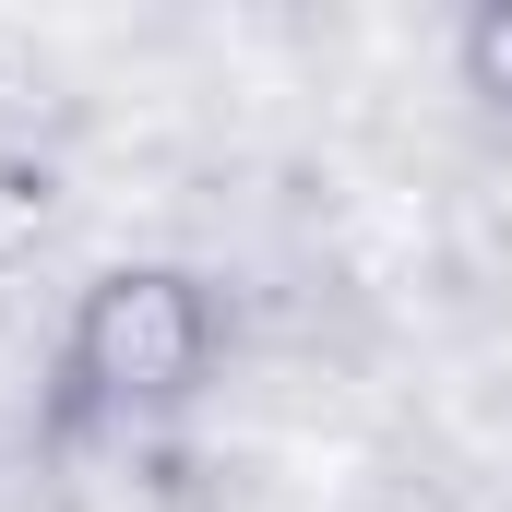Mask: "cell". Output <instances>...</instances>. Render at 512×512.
<instances>
[{"instance_id":"6da1fadb","label":"cell","mask_w":512,"mask_h":512,"mask_svg":"<svg viewBox=\"0 0 512 512\" xmlns=\"http://www.w3.org/2000/svg\"><path fill=\"white\" fill-rule=\"evenodd\" d=\"M227 358V298L215 274L191 262H108L72 322H60V370H48V429L84 441V429H143V417H179L191 393L215 382Z\"/></svg>"},{"instance_id":"7a4b0ae2","label":"cell","mask_w":512,"mask_h":512,"mask_svg":"<svg viewBox=\"0 0 512 512\" xmlns=\"http://www.w3.org/2000/svg\"><path fill=\"white\" fill-rule=\"evenodd\" d=\"M453 72H465L477 108H512V0H477L453 24Z\"/></svg>"}]
</instances>
